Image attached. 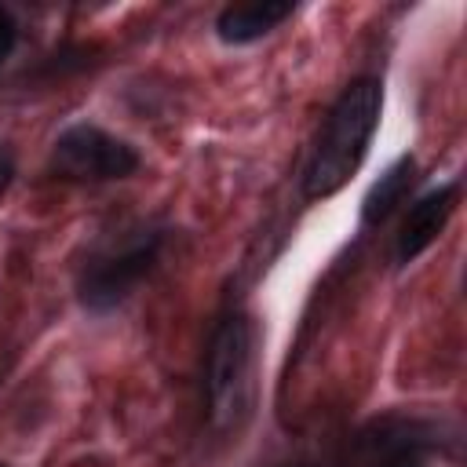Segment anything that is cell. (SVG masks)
Returning <instances> with one entry per match:
<instances>
[{
  "label": "cell",
  "mask_w": 467,
  "mask_h": 467,
  "mask_svg": "<svg viewBox=\"0 0 467 467\" xmlns=\"http://www.w3.org/2000/svg\"><path fill=\"white\" fill-rule=\"evenodd\" d=\"M11 175H15V157H11V150H7L4 142H0V193L7 190Z\"/></svg>",
  "instance_id": "9"
},
{
  "label": "cell",
  "mask_w": 467,
  "mask_h": 467,
  "mask_svg": "<svg viewBox=\"0 0 467 467\" xmlns=\"http://www.w3.org/2000/svg\"><path fill=\"white\" fill-rule=\"evenodd\" d=\"M296 15V4L288 0H244V4H226L215 15V36L230 47H244L255 44L263 36H270L281 22H288Z\"/></svg>",
  "instance_id": "6"
},
{
  "label": "cell",
  "mask_w": 467,
  "mask_h": 467,
  "mask_svg": "<svg viewBox=\"0 0 467 467\" xmlns=\"http://www.w3.org/2000/svg\"><path fill=\"white\" fill-rule=\"evenodd\" d=\"M15 44H18V22L7 7H0V62L15 51Z\"/></svg>",
  "instance_id": "8"
},
{
  "label": "cell",
  "mask_w": 467,
  "mask_h": 467,
  "mask_svg": "<svg viewBox=\"0 0 467 467\" xmlns=\"http://www.w3.org/2000/svg\"><path fill=\"white\" fill-rule=\"evenodd\" d=\"M379 109H383V84L376 77H358L343 88L336 106L328 109L306 171H303V193L310 201H325L339 193L361 168L372 135L379 128Z\"/></svg>",
  "instance_id": "1"
},
{
  "label": "cell",
  "mask_w": 467,
  "mask_h": 467,
  "mask_svg": "<svg viewBox=\"0 0 467 467\" xmlns=\"http://www.w3.org/2000/svg\"><path fill=\"white\" fill-rule=\"evenodd\" d=\"M259 332L248 314H230L215 325L204 358V405L215 431H234L252 409Z\"/></svg>",
  "instance_id": "3"
},
{
  "label": "cell",
  "mask_w": 467,
  "mask_h": 467,
  "mask_svg": "<svg viewBox=\"0 0 467 467\" xmlns=\"http://www.w3.org/2000/svg\"><path fill=\"white\" fill-rule=\"evenodd\" d=\"M0 467H4V463H0Z\"/></svg>",
  "instance_id": "11"
},
{
  "label": "cell",
  "mask_w": 467,
  "mask_h": 467,
  "mask_svg": "<svg viewBox=\"0 0 467 467\" xmlns=\"http://www.w3.org/2000/svg\"><path fill=\"white\" fill-rule=\"evenodd\" d=\"M387 467H423V463H420L416 456H394V460H390Z\"/></svg>",
  "instance_id": "10"
},
{
  "label": "cell",
  "mask_w": 467,
  "mask_h": 467,
  "mask_svg": "<svg viewBox=\"0 0 467 467\" xmlns=\"http://www.w3.org/2000/svg\"><path fill=\"white\" fill-rule=\"evenodd\" d=\"M168 234L171 230L161 223H139L106 237L80 266V277H77L80 306L91 314H109L124 299H131L135 288L157 270Z\"/></svg>",
  "instance_id": "2"
},
{
  "label": "cell",
  "mask_w": 467,
  "mask_h": 467,
  "mask_svg": "<svg viewBox=\"0 0 467 467\" xmlns=\"http://www.w3.org/2000/svg\"><path fill=\"white\" fill-rule=\"evenodd\" d=\"M456 204H460V179L438 182L423 197H416L409 204L405 219H401V230H398V241H394V263L398 266L416 263L441 237V230L449 226Z\"/></svg>",
  "instance_id": "5"
},
{
  "label": "cell",
  "mask_w": 467,
  "mask_h": 467,
  "mask_svg": "<svg viewBox=\"0 0 467 467\" xmlns=\"http://www.w3.org/2000/svg\"><path fill=\"white\" fill-rule=\"evenodd\" d=\"M412 182H416V161H412V153H401V157H398L394 164H387V171L368 186V193H365V201H361V223H365V226H379V223L409 197Z\"/></svg>",
  "instance_id": "7"
},
{
  "label": "cell",
  "mask_w": 467,
  "mask_h": 467,
  "mask_svg": "<svg viewBox=\"0 0 467 467\" xmlns=\"http://www.w3.org/2000/svg\"><path fill=\"white\" fill-rule=\"evenodd\" d=\"M139 164L142 157L131 142L88 120L62 128L47 161L51 175L66 182H113V179H128Z\"/></svg>",
  "instance_id": "4"
}]
</instances>
